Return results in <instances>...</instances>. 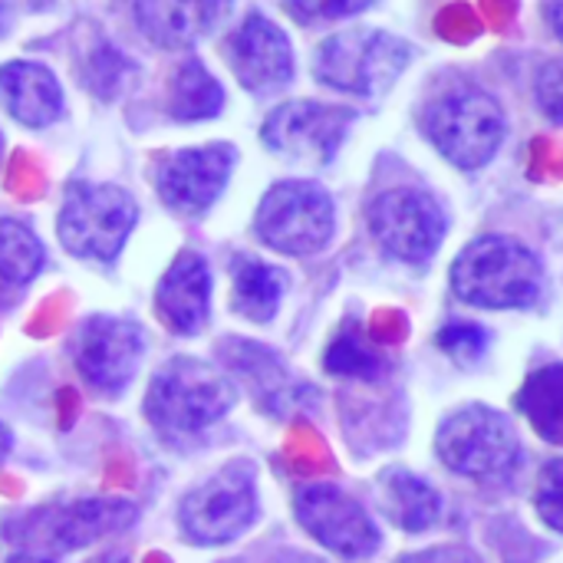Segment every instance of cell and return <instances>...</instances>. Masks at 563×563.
I'll list each match as a JSON object with an SVG mask.
<instances>
[{
    "mask_svg": "<svg viewBox=\"0 0 563 563\" xmlns=\"http://www.w3.org/2000/svg\"><path fill=\"white\" fill-rule=\"evenodd\" d=\"M287 290V274L280 267H271L251 254H238L231 261V307L244 320L271 323L280 310Z\"/></svg>",
    "mask_w": 563,
    "mask_h": 563,
    "instance_id": "d6986e66",
    "label": "cell"
},
{
    "mask_svg": "<svg viewBox=\"0 0 563 563\" xmlns=\"http://www.w3.org/2000/svg\"><path fill=\"white\" fill-rule=\"evenodd\" d=\"M43 271V244L23 221L0 218V310L10 307Z\"/></svg>",
    "mask_w": 563,
    "mask_h": 563,
    "instance_id": "ffe728a7",
    "label": "cell"
},
{
    "mask_svg": "<svg viewBox=\"0 0 563 563\" xmlns=\"http://www.w3.org/2000/svg\"><path fill=\"white\" fill-rule=\"evenodd\" d=\"M356 112L343 106H327L313 99H297L277 106L261 125V139L274 155L294 162L327 165L340 152Z\"/></svg>",
    "mask_w": 563,
    "mask_h": 563,
    "instance_id": "7c38bea8",
    "label": "cell"
},
{
    "mask_svg": "<svg viewBox=\"0 0 563 563\" xmlns=\"http://www.w3.org/2000/svg\"><path fill=\"white\" fill-rule=\"evenodd\" d=\"M234 0H135V23L162 49H188L214 33Z\"/></svg>",
    "mask_w": 563,
    "mask_h": 563,
    "instance_id": "e0dca14e",
    "label": "cell"
},
{
    "mask_svg": "<svg viewBox=\"0 0 563 563\" xmlns=\"http://www.w3.org/2000/svg\"><path fill=\"white\" fill-rule=\"evenodd\" d=\"M162 323L178 336H198L211 320V267L198 251H181L155 290Z\"/></svg>",
    "mask_w": 563,
    "mask_h": 563,
    "instance_id": "2e32d148",
    "label": "cell"
},
{
    "mask_svg": "<svg viewBox=\"0 0 563 563\" xmlns=\"http://www.w3.org/2000/svg\"><path fill=\"white\" fill-rule=\"evenodd\" d=\"M139 221L135 198L119 185L73 181L56 218L59 244L82 261H115Z\"/></svg>",
    "mask_w": 563,
    "mask_h": 563,
    "instance_id": "3957f363",
    "label": "cell"
},
{
    "mask_svg": "<svg viewBox=\"0 0 563 563\" xmlns=\"http://www.w3.org/2000/svg\"><path fill=\"white\" fill-rule=\"evenodd\" d=\"M76 373L102 396H119L135 379L145 356V333L122 317H86L69 343Z\"/></svg>",
    "mask_w": 563,
    "mask_h": 563,
    "instance_id": "9c48e42d",
    "label": "cell"
},
{
    "mask_svg": "<svg viewBox=\"0 0 563 563\" xmlns=\"http://www.w3.org/2000/svg\"><path fill=\"white\" fill-rule=\"evenodd\" d=\"M238 402L231 376L198 356L168 360L148 383L145 416L158 432L195 435L221 422Z\"/></svg>",
    "mask_w": 563,
    "mask_h": 563,
    "instance_id": "6da1fadb",
    "label": "cell"
},
{
    "mask_svg": "<svg viewBox=\"0 0 563 563\" xmlns=\"http://www.w3.org/2000/svg\"><path fill=\"white\" fill-rule=\"evenodd\" d=\"M0 30H3V0H0Z\"/></svg>",
    "mask_w": 563,
    "mask_h": 563,
    "instance_id": "d6a6232c",
    "label": "cell"
},
{
    "mask_svg": "<svg viewBox=\"0 0 563 563\" xmlns=\"http://www.w3.org/2000/svg\"><path fill=\"white\" fill-rule=\"evenodd\" d=\"M538 106L551 122L563 125V56L551 59L541 69V76H538Z\"/></svg>",
    "mask_w": 563,
    "mask_h": 563,
    "instance_id": "4316f807",
    "label": "cell"
},
{
    "mask_svg": "<svg viewBox=\"0 0 563 563\" xmlns=\"http://www.w3.org/2000/svg\"><path fill=\"white\" fill-rule=\"evenodd\" d=\"M538 515L548 528L563 534V459H554L538 482V495H534Z\"/></svg>",
    "mask_w": 563,
    "mask_h": 563,
    "instance_id": "484cf974",
    "label": "cell"
},
{
    "mask_svg": "<svg viewBox=\"0 0 563 563\" xmlns=\"http://www.w3.org/2000/svg\"><path fill=\"white\" fill-rule=\"evenodd\" d=\"M257 518V485L247 462H231L178 505V528L198 548L238 541Z\"/></svg>",
    "mask_w": 563,
    "mask_h": 563,
    "instance_id": "ba28073f",
    "label": "cell"
},
{
    "mask_svg": "<svg viewBox=\"0 0 563 563\" xmlns=\"http://www.w3.org/2000/svg\"><path fill=\"white\" fill-rule=\"evenodd\" d=\"M518 409L531 419L538 435L563 445V366L534 373L518 393Z\"/></svg>",
    "mask_w": 563,
    "mask_h": 563,
    "instance_id": "603a6c76",
    "label": "cell"
},
{
    "mask_svg": "<svg viewBox=\"0 0 563 563\" xmlns=\"http://www.w3.org/2000/svg\"><path fill=\"white\" fill-rule=\"evenodd\" d=\"M435 452L452 472L475 482H505L521 465L515 426L488 406L452 412L435 435Z\"/></svg>",
    "mask_w": 563,
    "mask_h": 563,
    "instance_id": "8992f818",
    "label": "cell"
},
{
    "mask_svg": "<svg viewBox=\"0 0 563 563\" xmlns=\"http://www.w3.org/2000/svg\"><path fill=\"white\" fill-rule=\"evenodd\" d=\"M224 106V89L221 82L205 69L201 59L188 56L178 63L172 82H168V112L178 122H198V119H214Z\"/></svg>",
    "mask_w": 563,
    "mask_h": 563,
    "instance_id": "44dd1931",
    "label": "cell"
},
{
    "mask_svg": "<svg viewBox=\"0 0 563 563\" xmlns=\"http://www.w3.org/2000/svg\"><path fill=\"white\" fill-rule=\"evenodd\" d=\"M541 261L515 238H478L452 264V290L482 310H518L541 297Z\"/></svg>",
    "mask_w": 563,
    "mask_h": 563,
    "instance_id": "7a4b0ae2",
    "label": "cell"
},
{
    "mask_svg": "<svg viewBox=\"0 0 563 563\" xmlns=\"http://www.w3.org/2000/svg\"><path fill=\"white\" fill-rule=\"evenodd\" d=\"M422 132L459 168L488 165L505 142V112L478 86H455L422 112Z\"/></svg>",
    "mask_w": 563,
    "mask_h": 563,
    "instance_id": "277c9868",
    "label": "cell"
},
{
    "mask_svg": "<svg viewBox=\"0 0 563 563\" xmlns=\"http://www.w3.org/2000/svg\"><path fill=\"white\" fill-rule=\"evenodd\" d=\"M333 198L317 181H277L257 205V238L287 257H310L333 238Z\"/></svg>",
    "mask_w": 563,
    "mask_h": 563,
    "instance_id": "52a82bcc",
    "label": "cell"
},
{
    "mask_svg": "<svg viewBox=\"0 0 563 563\" xmlns=\"http://www.w3.org/2000/svg\"><path fill=\"white\" fill-rule=\"evenodd\" d=\"M409 563H478V558L468 551H459V548H442V551H429Z\"/></svg>",
    "mask_w": 563,
    "mask_h": 563,
    "instance_id": "f1b7e54d",
    "label": "cell"
},
{
    "mask_svg": "<svg viewBox=\"0 0 563 563\" xmlns=\"http://www.w3.org/2000/svg\"><path fill=\"white\" fill-rule=\"evenodd\" d=\"M238 148L231 142H211L198 148H178L155 168V191L175 214H205L231 181Z\"/></svg>",
    "mask_w": 563,
    "mask_h": 563,
    "instance_id": "4fadbf2b",
    "label": "cell"
},
{
    "mask_svg": "<svg viewBox=\"0 0 563 563\" xmlns=\"http://www.w3.org/2000/svg\"><path fill=\"white\" fill-rule=\"evenodd\" d=\"M224 53L238 82L254 96H271L294 79V46L264 13H247L231 33Z\"/></svg>",
    "mask_w": 563,
    "mask_h": 563,
    "instance_id": "9a60e30c",
    "label": "cell"
},
{
    "mask_svg": "<svg viewBox=\"0 0 563 563\" xmlns=\"http://www.w3.org/2000/svg\"><path fill=\"white\" fill-rule=\"evenodd\" d=\"M383 495H386V511L402 531H426L439 521L442 501L435 488H429L422 478L409 472H386L383 478Z\"/></svg>",
    "mask_w": 563,
    "mask_h": 563,
    "instance_id": "7402d4cb",
    "label": "cell"
},
{
    "mask_svg": "<svg viewBox=\"0 0 563 563\" xmlns=\"http://www.w3.org/2000/svg\"><path fill=\"white\" fill-rule=\"evenodd\" d=\"M439 343H442V350H449L455 360H475V356H482L488 336H485L478 327H472V323H452V327H445V330L439 333Z\"/></svg>",
    "mask_w": 563,
    "mask_h": 563,
    "instance_id": "83f0119b",
    "label": "cell"
},
{
    "mask_svg": "<svg viewBox=\"0 0 563 563\" xmlns=\"http://www.w3.org/2000/svg\"><path fill=\"white\" fill-rule=\"evenodd\" d=\"M412 46L386 30H343L320 43L313 56V76L340 92L379 96L409 66Z\"/></svg>",
    "mask_w": 563,
    "mask_h": 563,
    "instance_id": "5b68a950",
    "label": "cell"
},
{
    "mask_svg": "<svg viewBox=\"0 0 563 563\" xmlns=\"http://www.w3.org/2000/svg\"><path fill=\"white\" fill-rule=\"evenodd\" d=\"M0 106L26 129H46L63 115V86L43 63L10 59L0 66Z\"/></svg>",
    "mask_w": 563,
    "mask_h": 563,
    "instance_id": "ac0fdd59",
    "label": "cell"
},
{
    "mask_svg": "<svg viewBox=\"0 0 563 563\" xmlns=\"http://www.w3.org/2000/svg\"><path fill=\"white\" fill-rule=\"evenodd\" d=\"M366 218L379 247L389 257L409 261V264H426L439 251L445 228H449L442 205L429 191H419V188L383 191L369 205Z\"/></svg>",
    "mask_w": 563,
    "mask_h": 563,
    "instance_id": "30bf717a",
    "label": "cell"
},
{
    "mask_svg": "<svg viewBox=\"0 0 563 563\" xmlns=\"http://www.w3.org/2000/svg\"><path fill=\"white\" fill-rule=\"evenodd\" d=\"M294 515L310 538L340 558H369L379 548V531L366 508L336 485H303L294 498Z\"/></svg>",
    "mask_w": 563,
    "mask_h": 563,
    "instance_id": "5bb4252c",
    "label": "cell"
},
{
    "mask_svg": "<svg viewBox=\"0 0 563 563\" xmlns=\"http://www.w3.org/2000/svg\"><path fill=\"white\" fill-rule=\"evenodd\" d=\"M544 16H548L551 30L558 33V40L563 43V0H548L544 3Z\"/></svg>",
    "mask_w": 563,
    "mask_h": 563,
    "instance_id": "f546056e",
    "label": "cell"
},
{
    "mask_svg": "<svg viewBox=\"0 0 563 563\" xmlns=\"http://www.w3.org/2000/svg\"><path fill=\"white\" fill-rule=\"evenodd\" d=\"M373 3H376V0H284L287 13H290L297 23H303V26L346 20V16L363 13V10L373 7Z\"/></svg>",
    "mask_w": 563,
    "mask_h": 563,
    "instance_id": "d4e9b609",
    "label": "cell"
},
{
    "mask_svg": "<svg viewBox=\"0 0 563 563\" xmlns=\"http://www.w3.org/2000/svg\"><path fill=\"white\" fill-rule=\"evenodd\" d=\"M327 369L336 376H360V379H376L383 363L376 356V350L353 330L340 333L330 350H327Z\"/></svg>",
    "mask_w": 563,
    "mask_h": 563,
    "instance_id": "cb8c5ba5",
    "label": "cell"
},
{
    "mask_svg": "<svg viewBox=\"0 0 563 563\" xmlns=\"http://www.w3.org/2000/svg\"><path fill=\"white\" fill-rule=\"evenodd\" d=\"M0 158H3V135H0Z\"/></svg>",
    "mask_w": 563,
    "mask_h": 563,
    "instance_id": "836d02e7",
    "label": "cell"
},
{
    "mask_svg": "<svg viewBox=\"0 0 563 563\" xmlns=\"http://www.w3.org/2000/svg\"><path fill=\"white\" fill-rule=\"evenodd\" d=\"M10 449H13V435H10V429H7V426L0 422V465L7 462Z\"/></svg>",
    "mask_w": 563,
    "mask_h": 563,
    "instance_id": "4dcf8cb0",
    "label": "cell"
},
{
    "mask_svg": "<svg viewBox=\"0 0 563 563\" xmlns=\"http://www.w3.org/2000/svg\"><path fill=\"white\" fill-rule=\"evenodd\" d=\"M86 563H132L125 554H119V551H112V554H99V558H92V561Z\"/></svg>",
    "mask_w": 563,
    "mask_h": 563,
    "instance_id": "1f68e13d",
    "label": "cell"
},
{
    "mask_svg": "<svg viewBox=\"0 0 563 563\" xmlns=\"http://www.w3.org/2000/svg\"><path fill=\"white\" fill-rule=\"evenodd\" d=\"M135 521V508L122 501H79L69 508L43 511L26 521L23 548L10 563H56L59 554L86 548Z\"/></svg>",
    "mask_w": 563,
    "mask_h": 563,
    "instance_id": "8fae6325",
    "label": "cell"
}]
</instances>
